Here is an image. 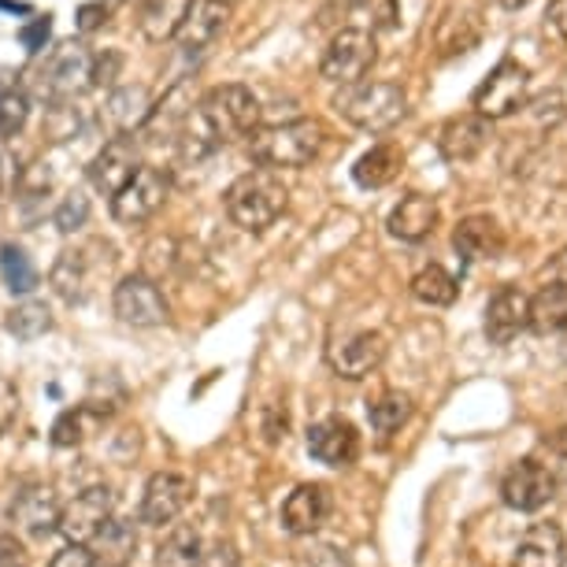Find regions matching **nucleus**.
<instances>
[{"label":"nucleus","mask_w":567,"mask_h":567,"mask_svg":"<svg viewBox=\"0 0 567 567\" xmlns=\"http://www.w3.org/2000/svg\"><path fill=\"white\" fill-rule=\"evenodd\" d=\"M327 145V131L319 120H290V123H271V126H256V134L249 137V156L267 171L290 167L301 171L312 159H319Z\"/></svg>","instance_id":"1"},{"label":"nucleus","mask_w":567,"mask_h":567,"mask_svg":"<svg viewBox=\"0 0 567 567\" xmlns=\"http://www.w3.org/2000/svg\"><path fill=\"white\" fill-rule=\"evenodd\" d=\"M286 205H290V189L267 167L245 171L227 189V216L234 227L249 234H264L267 227H275V219L282 216Z\"/></svg>","instance_id":"2"},{"label":"nucleus","mask_w":567,"mask_h":567,"mask_svg":"<svg viewBox=\"0 0 567 567\" xmlns=\"http://www.w3.org/2000/svg\"><path fill=\"white\" fill-rule=\"evenodd\" d=\"M334 112L357 131L386 134L409 115V93L398 82H357L334 97Z\"/></svg>","instance_id":"3"},{"label":"nucleus","mask_w":567,"mask_h":567,"mask_svg":"<svg viewBox=\"0 0 567 567\" xmlns=\"http://www.w3.org/2000/svg\"><path fill=\"white\" fill-rule=\"evenodd\" d=\"M260 115H264L260 101H256V93L241 82L216 85V90H208L205 101L197 104V120L216 145L252 137L256 126H260Z\"/></svg>","instance_id":"4"},{"label":"nucleus","mask_w":567,"mask_h":567,"mask_svg":"<svg viewBox=\"0 0 567 567\" xmlns=\"http://www.w3.org/2000/svg\"><path fill=\"white\" fill-rule=\"evenodd\" d=\"M112 264H115V249L109 241H85V245H74V249H63L56 256L49 282L68 305H82V301H90L97 275L109 271Z\"/></svg>","instance_id":"5"},{"label":"nucleus","mask_w":567,"mask_h":567,"mask_svg":"<svg viewBox=\"0 0 567 567\" xmlns=\"http://www.w3.org/2000/svg\"><path fill=\"white\" fill-rule=\"evenodd\" d=\"M527 90H530V71L519 60L505 56L478 82V90L471 93V112L483 115L486 123L508 120V115H516L527 104Z\"/></svg>","instance_id":"6"},{"label":"nucleus","mask_w":567,"mask_h":567,"mask_svg":"<svg viewBox=\"0 0 567 567\" xmlns=\"http://www.w3.org/2000/svg\"><path fill=\"white\" fill-rule=\"evenodd\" d=\"M374 34L371 30H360V27H346L330 38V45L319 60V74L330 82V85H357L363 82V74L374 68Z\"/></svg>","instance_id":"7"},{"label":"nucleus","mask_w":567,"mask_h":567,"mask_svg":"<svg viewBox=\"0 0 567 567\" xmlns=\"http://www.w3.org/2000/svg\"><path fill=\"white\" fill-rule=\"evenodd\" d=\"M90 74H93V56L79 41H68V45L52 49V56L45 60V68L38 74V90L45 93L52 104H68L93 85Z\"/></svg>","instance_id":"8"},{"label":"nucleus","mask_w":567,"mask_h":567,"mask_svg":"<svg viewBox=\"0 0 567 567\" xmlns=\"http://www.w3.org/2000/svg\"><path fill=\"white\" fill-rule=\"evenodd\" d=\"M115 494L109 486H90L82 494H74L68 505L60 508L56 530L68 538V545H90L97 538V530L112 519Z\"/></svg>","instance_id":"9"},{"label":"nucleus","mask_w":567,"mask_h":567,"mask_svg":"<svg viewBox=\"0 0 567 567\" xmlns=\"http://www.w3.org/2000/svg\"><path fill=\"white\" fill-rule=\"evenodd\" d=\"M167 194H171V182L164 171L142 167L120 194L112 197V216H115V223H123V227H137V223L153 219L156 212L164 208Z\"/></svg>","instance_id":"10"},{"label":"nucleus","mask_w":567,"mask_h":567,"mask_svg":"<svg viewBox=\"0 0 567 567\" xmlns=\"http://www.w3.org/2000/svg\"><path fill=\"white\" fill-rule=\"evenodd\" d=\"M115 316L123 319L126 327H159L167 323V297L159 293V286L153 282L148 275H126L120 278V286H115Z\"/></svg>","instance_id":"11"},{"label":"nucleus","mask_w":567,"mask_h":567,"mask_svg":"<svg viewBox=\"0 0 567 567\" xmlns=\"http://www.w3.org/2000/svg\"><path fill=\"white\" fill-rule=\"evenodd\" d=\"M142 171V148L131 134H115L104 142V148L93 156L90 164V182L101 189L104 197H115L120 189Z\"/></svg>","instance_id":"12"},{"label":"nucleus","mask_w":567,"mask_h":567,"mask_svg":"<svg viewBox=\"0 0 567 567\" xmlns=\"http://www.w3.org/2000/svg\"><path fill=\"white\" fill-rule=\"evenodd\" d=\"M553 497H556V478L538 460H519L505 475V483H501V501L516 512H538Z\"/></svg>","instance_id":"13"},{"label":"nucleus","mask_w":567,"mask_h":567,"mask_svg":"<svg viewBox=\"0 0 567 567\" xmlns=\"http://www.w3.org/2000/svg\"><path fill=\"white\" fill-rule=\"evenodd\" d=\"M194 497V483L186 475H175V471H159L145 483V497H142V523L148 527H164V523H175L182 516V508Z\"/></svg>","instance_id":"14"},{"label":"nucleus","mask_w":567,"mask_h":567,"mask_svg":"<svg viewBox=\"0 0 567 567\" xmlns=\"http://www.w3.org/2000/svg\"><path fill=\"white\" fill-rule=\"evenodd\" d=\"M308 453L327 467H349L360 456V434L357 426L341 415H327L308 426Z\"/></svg>","instance_id":"15"},{"label":"nucleus","mask_w":567,"mask_h":567,"mask_svg":"<svg viewBox=\"0 0 567 567\" xmlns=\"http://www.w3.org/2000/svg\"><path fill=\"white\" fill-rule=\"evenodd\" d=\"M530 327V297L519 286H501L486 305V338L494 346H512Z\"/></svg>","instance_id":"16"},{"label":"nucleus","mask_w":567,"mask_h":567,"mask_svg":"<svg viewBox=\"0 0 567 567\" xmlns=\"http://www.w3.org/2000/svg\"><path fill=\"white\" fill-rule=\"evenodd\" d=\"M330 512H334V497H330V489L323 483H305L286 497L282 527L290 534H297V538H305V534H316L319 527H323V523L330 519Z\"/></svg>","instance_id":"17"},{"label":"nucleus","mask_w":567,"mask_h":567,"mask_svg":"<svg viewBox=\"0 0 567 567\" xmlns=\"http://www.w3.org/2000/svg\"><path fill=\"white\" fill-rule=\"evenodd\" d=\"M227 19H230V4H219V0H194L186 23H182L175 34L182 52H186V56L208 52L219 41L223 30H227Z\"/></svg>","instance_id":"18"},{"label":"nucleus","mask_w":567,"mask_h":567,"mask_svg":"<svg viewBox=\"0 0 567 567\" xmlns=\"http://www.w3.org/2000/svg\"><path fill=\"white\" fill-rule=\"evenodd\" d=\"M386 360V338L374 330H360V334L346 338L341 346H330V368L341 379H368V374Z\"/></svg>","instance_id":"19"},{"label":"nucleus","mask_w":567,"mask_h":567,"mask_svg":"<svg viewBox=\"0 0 567 567\" xmlns=\"http://www.w3.org/2000/svg\"><path fill=\"white\" fill-rule=\"evenodd\" d=\"M486 145H489V123L475 112L453 115L442 126V134H437V153L449 164H471Z\"/></svg>","instance_id":"20"},{"label":"nucleus","mask_w":567,"mask_h":567,"mask_svg":"<svg viewBox=\"0 0 567 567\" xmlns=\"http://www.w3.org/2000/svg\"><path fill=\"white\" fill-rule=\"evenodd\" d=\"M12 523L30 538H45L60 523V501L49 486H23L12 501Z\"/></svg>","instance_id":"21"},{"label":"nucleus","mask_w":567,"mask_h":567,"mask_svg":"<svg viewBox=\"0 0 567 567\" xmlns=\"http://www.w3.org/2000/svg\"><path fill=\"white\" fill-rule=\"evenodd\" d=\"M386 227H390L393 238L412 241V245L423 241V238H431L434 227H437V205H434V197H426V194H404L398 205H393Z\"/></svg>","instance_id":"22"},{"label":"nucleus","mask_w":567,"mask_h":567,"mask_svg":"<svg viewBox=\"0 0 567 567\" xmlns=\"http://www.w3.org/2000/svg\"><path fill=\"white\" fill-rule=\"evenodd\" d=\"M453 245L467 264L497 260L501 249H505V230L489 216H467V219H460V227L453 230Z\"/></svg>","instance_id":"23"},{"label":"nucleus","mask_w":567,"mask_h":567,"mask_svg":"<svg viewBox=\"0 0 567 567\" xmlns=\"http://www.w3.org/2000/svg\"><path fill=\"white\" fill-rule=\"evenodd\" d=\"M564 556H567L564 530L556 523H534L516 545L512 567H564Z\"/></svg>","instance_id":"24"},{"label":"nucleus","mask_w":567,"mask_h":567,"mask_svg":"<svg viewBox=\"0 0 567 567\" xmlns=\"http://www.w3.org/2000/svg\"><path fill=\"white\" fill-rule=\"evenodd\" d=\"M85 549H90V556H93V567H131L134 553H137V530H134V523L112 516L97 530V538L85 545Z\"/></svg>","instance_id":"25"},{"label":"nucleus","mask_w":567,"mask_h":567,"mask_svg":"<svg viewBox=\"0 0 567 567\" xmlns=\"http://www.w3.org/2000/svg\"><path fill=\"white\" fill-rule=\"evenodd\" d=\"M104 115H109V123L120 134L145 131L148 115H153V101H148V90H145V85H120V90H112Z\"/></svg>","instance_id":"26"},{"label":"nucleus","mask_w":567,"mask_h":567,"mask_svg":"<svg viewBox=\"0 0 567 567\" xmlns=\"http://www.w3.org/2000/svg\"><path fill=\"white\" fill-rule=\"evenodd\" d=\"M401 167H404V153L398 145L382 142V145H371L368 153L352 164V178H357V186L363 189H382L401 175Z\"/></svg>","instance_id":"27"},{"label":"nucleus","mask_w":567,"mask_h":567,"mask_svg":"<svg viewBox=\"0 0 567 567\" xmlns=\"http://www.w3.org/2000/svg\"><path fill=\"white\" fill-rule=\"evenodd\" d=\"M567 327V282H553L542 286L538 293L530 297V327L538 338H556Z\"/></svg>","instance_id":"28"},{"label":"nucleus","mask_w":567,"mask_h":567,"mask_svg":"<svg viewBox=\"0 0 567 567\" xmlns=\"http://www.w3.org/2000/svg\"><path fill=\"white\" fill-rule=\"evenodd\" d=\"M194 0H142V34L153 45H164L186 23Z\"/></svg>","instance_id":"29"},{"label":"nucleus","mask_w":567,"mask_h":567,"mask_svg":"<svg viewBox=\"0 0 567 567\" xmlns=\"http://www.w3.org/2000/svg\"><path fill=\"white\" fill-rule=\"evenodd\" d=\"M104 415H109V412L93 409V404H79V409L60 412V420L52 423V445H56V449L82 445L85 437H90L104 423Z\"/></svg>","instance_id":"30"},{"label":"nucleus","mask_w":567,"mask_h":567,"mask_svg":"<svg viewBox=\"0 0 567 567\" xmlns=\"http://www.w3.org/2000/svg\"><path fill=\"white\" fill-rule=\"evenodd\" d=\"M478 38H483V16H478V8H471V16H453L445 12L442 27H437V49H442V56H456V52H467L478 45Z\"/></svg>","instance_id":"31"},{"label":"nucleus","mask_w":567,"mask_h":567,"mask_svg":"<svg viewBox=\"0 0 567 567\" xmlns=\"http://www.w3.org/2000/svg\"><path fill=\"white\" fill-rule=\"evenodd\" d=\"M460 286L456 278L445 271L442 264H426L420 275L412 278V297L420 305H431V308H449L456 301Z\"/></svg>","instance_id":"32"},{"label":"nucleus","mask_w":567,"mask_h":567,"mask_svg":"<svg viewBox=\"0 0 567 567\" xmlns=\"http://www.w3.org/2000/svg\"><path fill=\"white\" fill-rule=\"evenodd\" d=\"M200 534L194 527H175L164 542L156 545L153 567H197L200 564Z\"/></svg>","instance_id":"33"},{"label":"nucleus","mask_w":567,"mask_h":567,"mask_svg":"<svg viewBox=\"0 0 567 567\" xmlns=\"http://www.w3.org/2000/svg\"><path fill=\"white\" fill-rule=\"evenodd\" d=\"M8 334L19 338V341H34L41 334H49L52 330V312L45 301H34V297H27V301H19L12 312L4 319Z\"/></svg>","instance_id":"34"},{"label":"nucleus","mask_w":567,"mask_h":567,"mask_svg":"<svg viewBox=\"0 0 567 567\" xmlns=\"http://www.w3.org/2000/svg\"><path fill=\"white\" fill-rule=\"evenodd\" d=\"M368 420L374 426V434H382V437L398 434L401 426L412 420V398L409 393H398V390L382 393V398L368 409Z\"/></svg>","instance_id":"35"},{"label":"nucleus","mask_w":567,"mask_h":567,"mask_svg":"<svg viewBox=\"0 0 567 567\" xmlns=\"http://www.w3.org/2000/svg\"><path fill=\"white\" fill-rule=\"evenodd\" d=\"M0 275H4L8 290L19 293V297L38 290V267L23 249H19V245H4V249H0Z\"/></svg>","instance_id":"36"},{"label":"nucleus","mask_w":567,"mask_h":567,"mask_svg":"<svg viewBox=\"0 0 567 567\" xmlns=\"http://www.w3.org/2000/svg\"><path fill=\"white\" fill-rule=\"evenodd\" d=\"M27 120H30L27 93H19V90H4V93H0V142L16 137L27 126Z\"/></svg>","instance_id":"37"},{"label":"nucleus","mask_w":567,"mask_h":567,"mask_svg":"<svg viewBox=\"0 0 567 567\" xmlns=\"http://www.w3.org/2000/svg\"><path fill=\"white\" fill-rule=\"evenodd\" d=\"M52 223H56L60 234H79L85 223H90V197H85V189H71V194L56 205Z\"/></svg>","instance_id":"38"},{"label":"nucleus","mask_w":567,"mask_h":567,"mask_svg":"<svg viewBox=\"0 0 567 567\" xmlns=\"http://www.w3.org/2000/svg\"><path fill=\"white\" fill-rule=\"evenodd\" d=\"M123 74V52L120 49H104L93 56V74L90 82L101 85V90H109V85H115V79Z\"/></svg>","instance_id":"39"},{"label":"nucleus","mask_w":567,"mask_h":567,"mask_svg":"<svg viewBox=\"0 0 567 567\" xmlns=\"http://www.w3.org/2000/svg\"><path fill=\"white\" fill-rule=\"evenodd\" d=\"M109 0H85V4L74 12V27L82 30V34H93V30H101L104 23H109Z\"/></svg>","instance_id":"40"},{"label":"nucleus","mask_w":567,"mask_h":567,"mask_svg":"<svg viewBox=\"0 0 567 567\" xmlns=\"http://www.w3.org/2000/svg\"><path fill=\"white\" fill-rule=\"evenodd\" d=\"M19 159H16V153L8 148L4 142H0V205H4L8 197H12V189L19 186Z\"/></svg>","instance_id":"41"},{"label":"nucleus","mask_w":567,"mask_h":567,"mask_svg":"<svg viewBox=\"0 0 567 567\" xmlns=\"http://www.w3.org/2000/svg\"><path fill=\"white\" fill-rule=\"evenodd\" d=\"M49 34H52V19L49 16H38L34 23H27L23 30H19V41H23V49L30 52V56H38V52L45 49Z\"/></svg>","instance_id":"42"},{"label":"nucleus","mask_w":567,"mask_h":567,"mask_svg":"<svg viewBox=\"0 0 567 567\" xmlns=\"http://www.w3.org/2000/svg\"><path fill=\"white\" fill-rule=\"evenodd\" d=\"M16 415H19V390L12 379L0 374V434H8V426L16 423Z\"/></svg>","instance_id":"43"},{"label":"nucleus","mask_w":567,"mask_h":567,"mask_svg":"<svg viewBox=\"0 0 567 567\" xmlns=\"http://www.w3.org/2000/svg\"><path fill=\"white\" fill-rule=\"evenodd\" d=\"M0 567H30V556L16 534H0Z\"/></svg>","instance_id":"44"},{"label":"nucleus","mask_w":567,"mask_h":567,"mask_svg":"<svg viewBox=\"0 0 567 567\" xmlns=\"http://www.w3.org/2000/svg\"><path fill=\"white\" fill-rule=\"evenodd\" d=\"M197 567H238V549H234L230 542L212 545L208 553H200V564Z\"/></svg>","instance_id":"45"},{"label":"nucleus","mask_w":567,"mask_h":567,"mask_svg":"<svg viewBox=\"0 0 567 567\" xmlns=\"http://www.w3.org/2000/svg\"><path fill=\"white\" fill-rule=\"evenodd\" d=\"M49 567H93V556L85 545H68V549H60L52 556Z\"/></svg>","instance_id":"46"},{"label":"nucleus","mask_w":567,"mask_h":567,"mask_svg":"<svg viewBox=\"0 0 567 567\" xmlns=\"http://www.w3.org/2000/svg\"><path fill=\"white\" fill-rule=\"evenodd\" d=\"M549 27L560 38H567V0H553L549 4Z\"/></svg>","instance_id":"47"},{"label":"nucleus","mask_w":567,"mask_h":567,"mask_svg":"<svg viewBox=\"0 0 567 567\" xmlns=\"http://www.w3.org/2000/svg\"><path fill=\"white\" fill-rule=\"evenodd\" d=\"M0 12H19V16H30V4H23V0H0Z\"/></svg>","instance_id":"48"},{"label":"nucleus","mask_w":567,"mask_h":567,"mask_svg":"<svg viewBox=\"0 0 567 567\" xmlns=\"http://www.w3.org/2000/svg\"><path fill=\"white\" fill-rule=\"evenodd\" d=\"M501 8H508V12H519V8H527L530 0H497Z\"/></svg>","instance_id":"49"},{"label":"nucleus","mask_w":567,"mask_h":567,"mask_svg":"<svg viewBox=\"0 0 567 567\" xmlns=\"http://www.w3.org/2000/svg\"><path fill=\"white\" fill-rule=\"evenodd\" d=\"M556 338H560V346H567V327H564V330H560V334H556ZM564 352H567V349H564Z\"/></svg>","instance_id":"50"},{"label":"nucleus","mask_w":567,"mask_h":567,"mask_svg":"<svg viewBox=\"0 0 567 567\" xmlns=\"http://www.w3.org/2000/svg\"><path fill=\"white\" fill-rule=\"evenodd\" d=\"M219 4H234V0H219Z\"/></svg>","instance_id":"51"},{"label":"nucleus","mask_w":567,"mask_h":567,"mask_svg":"<svg viewBox=\"0 0 567 567\" xmlns=\"http://www.w3.org/2000/svg\"><path fill=\"white\" fill-rule=\"evenodd\" d=\"M564 564H567V556H564Z\"/></svg>","instance_id":"52"}]
</instances>
